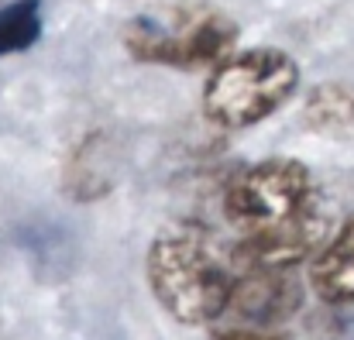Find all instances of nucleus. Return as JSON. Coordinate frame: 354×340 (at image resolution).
Wrapping results in <instances>:
<instances>
[{
  "instance_id": "39448f33",
  "label": "nucleus",
  "mask_w": 354,
  "mask_h": 340,
  "mask_svg": "<svg viewBox=\"0 0 354 340\" xmlns=\"http://www.w3.org/2000/svg\"><path fill=\"white\" fill-rule=\"evenodd\" d=\"M330 234H334L330 217L313 200L286 220L251 227L234 244L237 265L241 268H296L303 261H313L317 251L330 240Z\"/></svg>"
},
{
  "instance_id": "20e7f679",
  "label": "nucleus",
  "mask_w": 354,
  "mask_h": 340,
  "mask_svg": "<svg viewBox=\"0 0 354 340\" xmlns=\"http://www.w3.org/2000/svg\"><path fill=\"white\" fill-rule=\"evenodd\" d=\"M313 200V176L299 158H261L234 176L224 193V214L251 230L286 220Z\"/></svg>"
},
{
  "instance_id": "1a4fd4ad",
  "label": "nucleus",
  "mask_w": 354,
  "mask_h": 340,
  "mask_svg": "<svg viewBox=\"0 0 354 340\" xmlns=\"http://www.w3.org/2000/svg\"><path fill=\"white\" fill-rule=\"evenodd\" d=\"M41 38V0H14L0 7V59L31 48Z\"/></svg>"
},
{
  "instance_id": "9d476101",
  "label": "nucleus",
  "mask_w": 354,
  "mask_h": 340,
  "mask_svg": "<svg viewBox=\"0 0 354 340\" xmlns=\"http://www.w3.org/2000/svg\"><path fill=\"white\" fill-rule=\"evenodd\" d=\"M310 327H313V340H354V317L337 313V306H330L327 313H317Z\"/></svg>"
},
{
  "instance_id": "0eeeda50",
  "label": "nucleus",
  "mask_w": 354,
  "mask_h": 340,
  "mask_svg": "<svg viewBox=\"0 0 354 340\" xmlns=\"http://www.w3.org/2000/svg\"><path fill=\"white\" fill-rule=\"evenodd\" d=\"M310 289L327 306L354 303V214L330 234L310 261Z\"/></svg>"
},
{
  "instance_id": "9b49d317",
  "label": "nucleus",
  "mask_w": 354,
  "mask_h": 340,
  "mask_svg": "<svg viewBox=\"0 0 354 340\" xmlns=\"http://www.w3.org/2000/svg\"><path fill=\"white\" fill-rule=\"evenodd\" d=\"M214 340H289L282 330H261V327H244V323H231L214 330Z\"/></svg>"
},
{
  "instance_id": "f257e3e1",
  "label": "nucleus",
  "mask_w": 354,
  "mask_h": 340,
  "mask_svg": "<svg viewBox=\"0 0 354 340\" xmlns=\"http://www.w3.org/2000/svg\"><path fill=\"white\" fill-rule=\"evenodd\" d=\"M145 275L151 296L172 320L203 327L227 313L241 265L234 244H224L214 227L176 220L155 234L145 258Z\"/></svg>"
},
{
  "instance_id": "7ed1b4c3",
  "label": "nucleus",
  "mask_w": 354,
  "mask_h": 340,
  "mask_svg": "<svg viewBox=\"0 0 354 340\" xmlns=\"http://www.w3.org/2000/svg\"><path fill=\"white\" fill-rule=\"evenodd\" d=\"M124 48L138 62L196 69L231 55L237 28L214 7H176L172 14H138L124 28Z\"/></svg>"
},
{
  "instance_id": "423d86ee",
  "label": "nucleus",
  "mask_w": 354,
  "mask_h": 340,
  "mask_svg": "<svg viewBox=\"0 0 354 340\" xmlns=\"http://www.w3.org/2000/svg\"><path fill=\"white\" fill-rule=\"evenodd\" d=\"M303 306V282L292 268H241L227 313L244 327L282 330Z\"/></svg>"
},
{
  "instance_id": "6e6552de",
  "label": "nucleus",
  "mask_w": 354,
  "mask_h": 340,
  "mask_svg": "<svg viewBox=\"0 0 354 340\" xmlns=\"http://www.w3.org/2000/svg\"><path fill=\"white\" fill-rule=\"evenodd\" d=\"M303 120L317 134H354V83H320L310 90Z\"/></svg>"
},
{
  "instance_id": "f03ea898",
  "label": "nucleus",
  "mask_w": 354,
  "mask_h": 340,
  "mask_svg": "<svg viewBox=\"0 0 354 340\" xmlns=\"http://www.w3.org/2000/svg\"><path fill=\"white\" fill-rule=\"evenodd\" d=\"M299 90V66L282 48L231 52L203 86V117L224 131L261 124Z\"/></svg>"
}]
</instances>
